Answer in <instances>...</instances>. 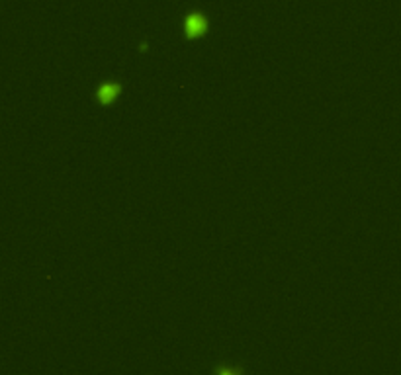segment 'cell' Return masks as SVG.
<instances>
[{"label":"cell","instance_id":"cell-1","mask_svg":"<svg viewBox=\"0 0 401 375\" xmlns=\"http://www.w3.org/2000/svg\"><path fill=\"white\" fill-rule=\"evenodd\" d=\"M207 31V20L201 16V14H188L186 20H184V33L188 39H196L201 37L203 33Z\"/></svg>","mask_w":401,"mask_h":375},{"label":"cell","instance_id":"cell-2","mask_svg":"<svg viewBox=\"0 0 401 375\" xmlns=\"http://www.w3.org/2000/svg\"><path fill=\"white\" fill-rule=\"evenodd\" d=\"M120 90H122V86H120V84H114V82H104V84L98 88V100H100V104H102V106L112 104V102L118 98Z\"/></svg>","mask_w":401,"mask_h":375}]
</instances>
